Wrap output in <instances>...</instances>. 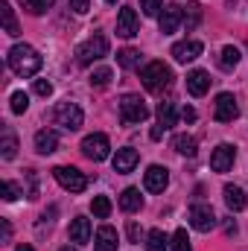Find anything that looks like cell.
Here are the masks:
<instances>
[{
	"instance_id": "6da1fadb",
	"label": "cell",
	"mask_w": 248,
	"mask_h": 251,
	"mask_svg": "<svg viewBox=\"0 0 248 251\" xmlns=\"http://www.w3.org/2000/svg\"><path fill=\"white\" fill-rule=\"evenodd\" d=\"M6 62H9V70L15 73V76H24V79H29V76H35L38 70H41V56L29 47V44H15L12 50H9V56H6Z\"/></svg>"
},
{
	"instance_id": "7a4b0ae2",
	"label": "cell",
	"mask_w": 248,
	"mask_h": 251,
	"mask_svg": "<svg viewBox=\"0 0 248 251\" xmlns=\"http://www.w3.org/2000/svg\"><path fill=\"white\" fill-rule=\"evenodd\" d=\"M140 82H143V88H146V91L161 94L164 88H170V85H173V70H170L164 62H149L143 70H140Z\"/></svg>"
},
{
	"instance_id": "3957f363",
	"label": "cell",
	"mask_w": 248,
	"mask_h": 251,
	"mask_svg": "<svg viewBox=\"0 0 248 251\" xmlns=\"http://www.w3.org/2000/svg\"><path fill=\"white\" fill-rule=\"evenodd\" d=\"M102 56H108V38L105 35H91L79 50H76V62L79 64H94Z\"/></svg>"
},
{
	"instance_id": "277c9868",
	"label": "cell",
	"mask_w": 248,
	"mask_h": 251,
	"mask_svg": "<svg viewBox=\"0 0 248 251\" xmlns=\"http://www.w3.org/2000/svg\"><path fill=\"white\" fill-rule=\"evenodd\" d=\"M146 117H149V108L137 94H125L120 100V120L123 123H143Z\"/></svg>"
},
{
	"instance_id": "5b68a950",
	"label": "cell",
	"mask_w": 248,
	"mask_h": 251,
	"mask_svg": "<svg viewBox=\"0 0 248 251\" xmlns=\"http://www.w3.org/2000/svg\"><path fill=\"white\" fill-rule=\"evenodd\" d=\"M53 178H56L67 193H82V190L88 187V176H85L82 170H76V167H56V170H53Z\"/></svg>"
},
{
	"instance_id": "8992f818",
	"label": "cell",
	"mask_w": 248,
	"mask_h": 251,
	"mask_svg": "<svg viewBox=\"0 0 248 251\" xmlns=\"http://www.w3.org/2000/svg\"><path fill=\"white\" fill-rule=\"evenodd\" d=\"M53 117H56V123L62 126V128H67V131H76V128H82V123H85V114H82V108H79L76 102H59Z\"/></svg>"
},
{
	"instance_id": "52a82bcc",
	"label": "cell",
	"mask_w": 248,
	"mask_h": 251,
	"mask_svg": "<svg viewBox=\"0 0 248 251\" xmlns=\"http://www.w3.org/2000/svg\"><path fill=\"white\" fill-rule=\"evenodd\" d=\"M82 152H85L91 161H105V158L111 155V143H108V137H105L102 131H94V134H88V137L82 140Z\"/></svg>"
},
{
	"instance_id": "ba28073f",
	"label": "cell",
	"mask_w": 248,
	"mask_h": 251,
	"mask_svg": "<svg viewBox=\"0 0 248 251\" xmlns=\"http://www.w3.org/2000/svg\"><path fill=\"white\" fill-rule=\"evenodd\" d=\"M187 219H190V225H193L196 231H201V234L213 231V228H216V222H219L210 204H193V207H190V213H187Z\"/></svg>"
},
{
	"instance_id": "9c48e42d",
	"label": "cell",
	"mask_w": 248,
	"mask_h": 251,
	"mask_svg": "<svg viewBox=\"0 0 248 251\" xmlns=\"http://www.w3.org/2000/svg\"><path fill=\"white\" fill-rule=\"evenodd\" d=\"M213 117L216 123H234L240 117V105H237V97L234 94H219L216 97V108H213Z\"/></svg>"
},
{
	"instance_id": "30bf717a",
	"label": "cell",
	"mask_w": 248,
	"mask_h": 251,
	"mask_svg": "<svg viewBox=\"0 0 248 251\" xmlns=\"http://www.w3.org/2000/svg\"><path fill=\"white\" fill-rule=\"evenodd\" d=\"M234 158H237V149L231 143H219L210 155V170L213 173H228L234 167Z\"/></svg>"
},
{
	"instance_id": "8fae6325",
	"label": "cell",
	"mask_w": 248,
	"mask_h": 251,
	"mask_svg": "<svg viewBox=\"0 0 248 251\" xmlns=\"http://www.w3.org/2000/svg\"><path fill=\"white\" fill-rule=\"evenodd\" d=\"M143 184H146L149 193H164L167 184H170V173H167V167L152 164V167L146 170V176H143Z\"/></svg>"
},
{
	"instance_id": "7c38bea8",
	"label": "cell",
	"mask_w": 248,
	"mask_h": 251,
	"mask_svg": "<svg viewBox=\"0 0 248 251\" xmlns=\"http://www.w3.org/2000/svg\"><path fill=\"white\" fill-rule=\"evenodd\" d=\"M181 21H184V9L175 6V3H167L164 12H161V32L164 35H173L181 26Z\"/></svg>"
},
{
	"instance_id": "4fadbf2b",
	"label": "cell",
	"mask_w": 248,
	"mask_h": 251,
	"mask_svg": "<svg viewBox=\"0 0 248 251\" xmlns=\"http://www.w3.org/2000/svg\"><path fill=\"white\" fill-rule=\"evenodd\" d=\"M201 41H196V38H190V41H178V44H173V59L178 64H187L193 62V59H198L201 56Z\"/></svg>"
},
{
	"instance_id": "5bb4252c",
	"label": "cell",
	"mask_w": 248,
	"mask_h": 251,
	"mask_svg": "<svg viewBox=\"0 0 248 251\" xmlns=\"http://www.w3.org/2000/svg\"><path fill=\"white\" fill-rule=\"evenodd\" d=\"M117 35H123V38L137 35V12L131 6H123L120 15H117Z\"/></svg>"
},
{
	"instance_id": "9a60e30c",
	"label": "cell",
	"mask_w": 248,
	"mask_h": 251,
	"mask_svg": "<svg viewBox=\"0 0 248 251\" xmlns=\"http://www.w3.org/2000/svg\"><path fill=\"white\" fill-rule=\"evenodd\" d=\"M187 91L193 97H204L210 91V73L207 70H190L187 73Z\"/></svg>"
},
{
	"instance_id": "2e32d148",
	"label": "cell",
	"mask_w": 248,
	"mask_h": 251,
	"mask_svg": "<svg viewBox=\"0 0 248 251\" xmlns=\"http://www.w3.org/2000/svg\"><path fill=\"white\" fill-rule=\"evenodd\" d=\"M137 161H140L137 149H131V146L117 149V155H114V173H131L137 167Z\"/></svg>"
},
{
	"instance_id": "e0dca14e",
	"label": "cell",
	"mask_w": 248,
	"mask_h": 251,
	"mask_svg": "<svg viewBox=\"0 0 248 251\" xmlns=\"http://www.w3.org/2000/svg\"><path fill=\"white\" fill-rule=\"evenodd\" d=\"M56 149H59V134L50 131V128H41L35 134V152L38 155H53Z\"/></svg>"
},
{
	"instance_id": "ac0fdd59",
	"label": "cell",
	"mask_w": 248,
	"mask_h": 251,
	"mask_svg": "<svg viewBox=\"0 0 248 251\" xmlns=\"http://www.w3.org/2000/svg\"><path fill=\"white\" fill-rule=\"evenodd\" d=\"M94 246H97V251H117V231L111 225H102L94 237Z\"/></svg>"
},
{
	"instance_id": "d6986e66",
	"label": "cell",
	"mask_w": 248,
	"mask_h": 251,
	"mask_svg": "<svg viewBox=\"0 0 248 251\" xmlns=\"http://www.w3.org/2000/svg\"><path fill=\"white\" fill-rule=\"evenodd\" d=\"M225 204L234 210V213H240V210H246V204H248V199H246V193H243V187H237V184H225Z\"/></svg>"
},
{
	"instance_id": "ffe728a7",
	"label": "cell",
	"mask_w": 248,
	"mask_h": 251,
	"mask_svg": "<svg viewBox=\"0 0 248 251\" xmlns=\"http://www.w3.org/2000/svg\"><path fill=\"white\" fill-rule=\"evenodd\" d=\"M70 240H73L76 246L88 243V240H91V219H85V216H76V219L70 222Z\"/></svg>"
},
{
	"instance_id": "44dd1931",
	"label": "cell",
	"mask_w": 248,
	"mask_h": 251,
	"mask_svg": "<svg viewBox=\"0 0 248 251\" xmlns=\"http://www.w3.org/2000/svg\"><path fill=\"white\" fill-rule=\"evenodd\" d=\"M120 207H123L125 213L140 210V207H143V196H140V190L137 187H125L123 193H120Z\"/></svg>"
},
{
	"instance_id": "7402d4cb",
	"label": "cell",
	"mask_w": 248,
	"mask_h": 251,
	"mask_svg": "<svg viewBox=\"0 0 248 251\" xmlns=\"http://www.w3.org/2000/svg\"><path fill=\"white\" fill-rule=\"evenodd\" d=\"M0 21H3V32H9V35H18L21 32V24H18L15 9L9 3H0Z\"/></svg>"
},
{
	"instance_id": "603a6c76",
	"label": "cell",
	"mask_w": 248,
	"mask_h": 251,
	"mask_svg": "<svg viewBox=\"0 0 248 251\" xmlns=\"http://www.w3.org/2000/svg\"><path fill=\"white\" fill-rule=\"evenodd\" d=\"M167 249H170V237L161 228H152L146 234V251H167Z\"/></svg>"
},
{
	"instance_id": "cb8c5ba5",
	"label": "cell",
	"mask_w": 248,
	"mask_h": 251,
	"mask_svg": "<svg viewBox=\"0 0 248 251\" xmlns=\"http://www.w3.org/2000/svg\"><path fill=\"white\" fill-rule=\"evenodd\" d=\"M175 102H158V126L164 128H173L175 126Z\"/></svg>"
},
{
	"instance_id": "d4e9b609",
	"label": "cell",
	"mask_w": 248,
	"mask_h": 251,
	"mask_svg": "<svg viewBox=\"0 0 248 251\" xmlns=\"http://www.w3.org/2000/svg\"><path fill=\"white\" fill-rule=\"evenodd\" d=\"M237 64H240V50H237L234 44L222 47V53H219V67H222V70H234Z\"/></svg>"
},
{
	"instance_id": "484cf974",
	"label": "cell",
	"mask_w": 248,
	"mask_h": 251,
	"mask_svg": "<svg viewBox=\"0 0 248 251\" xmlns=\"http://www.w3.org/2000/svg\"><path fill=\"white\" fill-rule=\"evenodd\" d=\"M173 146H175L178 155H187V158H193V155L198 152V149H196V137H190V134H175Z\"/></svg>"
},
{
	"instance_id": "4316f807",
	"label": "cell",
	"mask_w": 248,
	"mask_h": 251,
	"mask_svg": "<svg viewBox=\"0 0 248 251\" xmlns=\"http://www.w3.org/2000/svg\"><path fill=\"white\" fill-rule=\"evenodd\" d=\"M91 210H94L97 219H108V216H111V199H108V196H94Z\"/></svg>"
},
{
	"instance_id": "83f0119b",
	"label": "cell",
	"mask_w": 248,
	"mask_h": 251,
	"mask_svg": "<svg viewBox=\"0 0 248 251\" xmlns=\"http://www.w3.org/2000/svg\"><path fill=\"white\" fill-rule=\"evenodd\" d=\"M198 21H201V3H190L187 6V12H184V26H187V32H193L196 26H198Z\"/></svg>"
},
{
	"instance_id": "f1b7e54d",
	"label": "cell",
	"mask_w": 248,
	"mask_h": 251,
	"mask_svg": "<svg viewBox=\"0 0 248 251\" xmlns=\"http://www.w3.org/2000/svg\"><path fill=\"white\" fill-rule=\"evenodd\" d=\"M0 155L6 158V161H12L15 155H18V140H15V134H3V143H0Z\"/></svg>"
},
{
	"instance_id": "f546056e",
	"label": "cell",
	"mask_w": 248,
	"mask_h": 251,
	"mask_svg": "<svg viewBox=\"0 0 248 251\" xmlns=\"http://www.w3.org/2000/svg\"><path fill=\"white\" fill-rule=\"evenodd\" d=\"M117 64H120V67H137V64H140V53L131 50V47H125V50L117 53Z\"/></svg>"
},
{
	"instance_id": "4dcf8cb0",
	"label": "cell",
	"mask_w": 248,
	"mask_h": 251,
	"mask_svg": "<svg viewBox=\"0 0 248 251\" xmlns=\"http://www.w3.org/2000/svg\"><path fill=\"white\" fill-rule=\"evenodd\" d=\"M170 251H193L190 249V237H187L184 228L175 231V237H173V243H170Z\"/></svg>"
},
{
	"instance_id": "1f68e13d",
	"label": "cell",
	"mask_w": 248,
	"mask_h": 251,
	"mask_svg": "<svg viewBox=\"0 0 248 251\" xmlns=\"http://www.w3.org/2000/svg\"><path fill=\"white\" fill-rule=\"evenodd\" d=\"M108 82H111V70H108V67H97V70L91 73V85H94V88H105Z\"/></svg>"
},
{
	"instance_id": "d6a6232c",
	"label": "cell",
	"mask_w": 248,
	"mask_h": 251,
	"mask_svg": "<svg viewBox=\"0 0 248 251\" xmlns=\"http://www.w3.org/2000/svg\"><path fill=\"white\" fill-rule=\"evenodd\" d=\"M26 108H29V97H26L24 91H15V94H12V111H15V114H24Z\"/></svg>"
},
{
	"instance_id": "836d02e7",
	"label": "cell",
	"mask_w": 248,
	"mask_h": 251,
	"mask_svg": "<svg viewBox=\"0 0 248 251\" xmlns=\"http://www.w3.org/2000/svg\"><path fill=\"white\" fill-rule=\"evenodd\" d=\"M140 9H143V15H146V18H155V15H161L164 0H140Z\"/></svg>"
},
{
	"instance_id": "e575fe53",
	"label": "cell",
	"mask_w": 248,
	"mask_h": 251,
	"mask_svg": "<svg viewBox=\"0 0 248 251\" xmlns=\"http://www.w3.org/2000/svg\"><path fill=\"white\" fill-rule=\"evenodd\" d=\"M21 3H24V6H26L32 15H41V12H47V9H50L56 0H21Z\"/></svg>"
},
{
	"instance_id": "d590c367",
	"label": "cell",
	"mask_w": 248,
	"mask_h": 251,
	"mask_svg": "<svg viewBox=\"0 0 248 251\" xmlns=\"http://www.w3.org/2000/svg\"><path fill=\"white\" fill-rule=\"evenodd\" d=\"M0 196H3L6 201H15V199L21 196V190H18V184H12V181H3V184H0Z\"/></svg>"
},
{
	"instance_id": "8d00e7d4",
	"label": "cell",
	"mask_w": 248,
	"mask_h": 251,
	"mask_svg": "<svg viewBox=\"0 0 248 251\" xmlns=\"http://www.w3.org/2000/svg\"><path fill=\"white\" fill-rule=\"evenodd\" d=\"M26 181H29L26 199H38V176H35V170H26Z\"/></svg>"
},
{
	"instance_id": "74e56055",
	"label": "cell",
	"mask_w": 248,
	"mask_h": 251,
	"mask_svg": "<svg viewBox=\"0 0 248 251\" xmlns=\"http://www.w3.org/2000/svg\"><path fill=\"white\" fill-rule=\"evenodd\" d=\"M35 94H38V97H50V94H53V85H50L47 79H35Z\"/></svg>"
},
{
	"instance_id": "f35d334b",
	"label": "cell",
	"mask_w": 248,
	"mask_h": 251,
	"mask_svg": "<svg viewBox=\"0 0 248 251\" xmlns=\"http://www.w3.org/2000/svg\"><path fill=\"white\" fill-rule=\"evenodd\" d=\"M70 9L79 12V15H85V12L91 9V0H70Z\"/></svg>"
},
{
	"instance_id": "ab89813d",
	"label": "cell",
	"mask_w": 248,
	"mask_h": 251,
	"mask_svg": "<svg viewBox=\"0 0 248 251\" xmlns=\"http://www.w3.org/2000/svg\"><path fill=\"white\" fill-rule=\"evenodd\" d=\"M128 240L131 243H140V225L137 222H128Z\"/></svg>"
},
{
	"instance_id": "60d3db41",
	"label": "cell",
	"mask_w": 248,
	"mask_h": 251,
	"mask_svg": "<svg viewBox=\"0 0 248 251\" xmlns=\"http://www.w3.org/2000/svg\"><path fill=\"white\" fill-rule=\"evenodd\" d=\"M181 120H184V123H196V108L184 105V108H181Z\"/></svg>"
},
{
	"instance_id": "b9f144b4",
	"label": "cell",
	"mask_w": 248,
	"mask_h": 251,
	"mask_svg": "<svg viewBox=\"0 0 248 251\" xmlns=\"http://www.w3.org/2000/svg\"><path fill=\"white\" fill-rule=\"evenodd\" d=\"M15 251H32V246H26V243H24V246H18Z\"/></svg>"
},
{
	"instance_id": "7bdbcfd3",
	"label": "cell",
	"mask_w": 248,
	"mask_h": 251,
	"mask_svg": "<svg viewBox=\"0 0 248 251\" xmlns=\"http://www.w3.org/2000/svg\"><path fill=\"white\" fill-rule=\"evenodd\" d=\"M62 251H76V249H70V246H67V249H62Z\"/></svg>"
},
{
	"instance_id": "ee69618b",
	"label": "cell",
	"mask_w": 248,
	"mask_h": 251,
	"mask_svg": "<svg viewBox=\"0 0 248 251\" xmlns=\"http://www.w3.org/2000/svg\"><path fill=\"white\" fill-rule=\"evenodd\" d=\"M108 3H117V0H108Z\"/></svg>"
}]
</instances>
